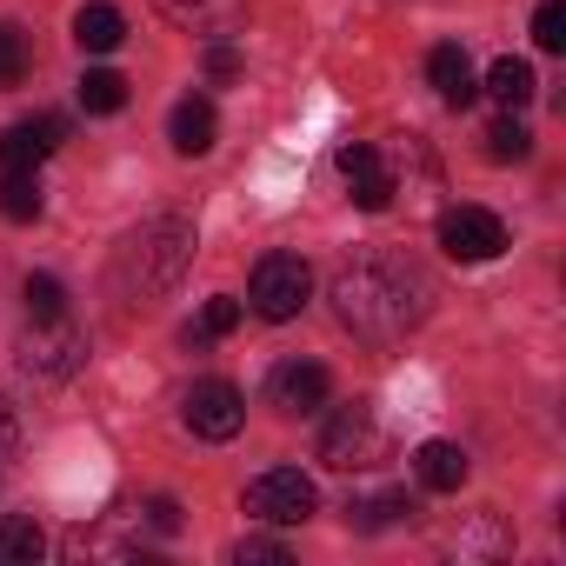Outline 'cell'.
Segmentation results:
<instances>
[{"mask_svg":"<svg viewBox=\"0 0 566 566\" xmlns=\"http://www.w3.org/2000/svg\"><path fill=\"white\" fill-rule=\"evenodd\" d=\"M427 301H433L427 273L413 260H400V253H360V260H347L334 273V314H340V327L354 340H374V347H387L407 327H420Z\"/></svg>","mask_w":566,"mask_h":566,"instance_id":"cell-1","label":"cell"},{"mask_svg":"<svg viewBox=\"0 0 566 566\" xmlns=\"http://www.w3.org/2000/svg\"><path fill=\"white\" fill-rule=\"evenodd\" d=\"M187 266H193V220L154 213V220H140V227L114 247V294H120V301L174 294Z\"/></svg>","mask_w":566,"mask_h":566,"instance_id":"cell-2","label":"cell"},{"mask_svg":"<svg viewBox=\"0 0 566 566\" xmlns=\"http://www.w3.org/2000/svg\"><path fill=\"white\" fill-rule=\"evenodd\" d=\"M314 294V266L301 253H266L253 260V280H247V307L260 321H294Z\"/></svg>","mask_w":566,"mask_h":566,"instance_id":"cell-3","label":"cell"},{"mask_svg":"<svg viewBox=\"0 0 566 566\" xmlns=\"http://www.w3.org/2000/svg\"><path fill=\"white\" fill-rule=\"evenodd\" d=\"M321 460H327L334 473H360V467H380V460H387V427L374 420L367 400H354V407H340V413L327 420Z\"/></svg>","mask_w":566,"mask_h":566,"instance_id":"cell-4","label":"cell"},{"mask_svg":"<svg viewBox=\"0 0 566 566\" xmlns=\"http://www.w3.org/2000/svg\"><path fill=\"white\" fill-rule=\"evenodd\" d=\"M247 513L260 526H301L314 513V480L301 467H266L253 486H247Z\"/></svg>","mask_w":566,"mask_h":566,"instance_id":"cell-5","label":"cell"},{"mask_svg":"<svg viewBox=\"0 0 566 566\" xmlns=\"http://www.w3.org/2000/svg\"><path fill=\"white\" fill-rule=\"evenodd\" d=\"M81 360H87V340L67 327V314L61 321H34L28 340H21V367L34 380H67V374H81Z\"/></svg>","mask_w":566,"mask_h":566,"instance_id":"cell-6","label":"cell"},{"mask_svg":"<svg viewBox=\"0 0 566 566\" xmlns=\"http://www.w3.org/2000/svg\"><path fill=\"white\" fill-rule=\"evenodd\" d=\"M440 247H447L460 266H480V260H500L506 227H500V213H486V207H447V213H440Z\"/></svg>","mask_w":566,"mask_h":566,"instance_id":"cell-7","label":"cell"},{"mask_svg":"<svg viewBox=\"0 0 566 566\" xmlns=\"http://www.w3.org/2000/svg\"><path fill=\"white\" fill-rule=\"evenodd\" d=\"M327 394H334V374H327L321 360H280V367H273V380H266V400H273L280 413H294V420L321 413V407H327Z\"/></svg>","mask_w":566,"mask_h":566,"instance_id":"cell-8","label":"cell"},{"mask_svg":"<svg viewBox=\"0 0 566 566\" xmlns=\"http://www.w3.org/2000/svg\"><path fill=\"white\" fill-rule=\"evenodd\" d=\"M187 427H193L200 440H233V433L247 427L240 387H233V380H200V387L187 394Z\"/></svg>","mask_w":566,"mask_h":566,"instance_id":"cell-9","label":"cell"},{"mask_svg":"<svg viewBox=\"0 0 566 566\" xmlns=\"http://www.w3.org/2000/svg\"><path fill=\"white\" fill-rule=\"evenodd\" d=\"M154 8H160V21H174L180 34H200V41H227L247 21V0H154Z\"/></svg>","mask_w":566,"mask_h":566,"instance_id":"cell-10","label":"cell"},{"mask_svg":"<svg viewBox=\"0 0 566 566\" xmlns=\"http://www.w3.org/2000/svg\"><path fill=\"white\" fill-rule=\"evenodd\" d=\"M340 174H347V187H354V200H360V213H387L394 207V174H387V160L367 147V140H347L340 147Z\"/></svg>","mask_w":566,"mask_h":566,"instance_id":"cell-11","label":"cell"},{"mask_svg":"<svg viewBox=\"0 0 566 566\" xmlns=\"http://www.w3.org/2000/svg\"><path fill=\"white\" fill-rule=\"evenodd\" d=\"M61 134H67V120H61V114H41V120L8 127V134H0V167H8V174H34V167L61 147Z\"/></svg>","mask_w":566,"mask_h":566,"instance_id":"cell-12","label":"cell"},{"mask_svg":"<svg viewBox=\"0 0 566 566\" xmlns=\"http://www.w3.org/2000/svg\"><path fill=\"white\" fill-rule=\"evenodd\" d=\"M167 140H174V154H187V160L213 154V140H220V114H213V101H207V94L174 101V114H167Z\"/></svg>","mask_w":566,"mask_h":566,"instance_id":"cell-13","label":"cell"},{"mask_svg":"<svg viewBox=\"0 0 566 566\" xmlns=\"http://www.w3.org/2000/svg\"><path fill=\"white\" fill-rule=\"evenodd\" d=\"M427 81H433V94H440L447 107H467V101L480 94L473 61H467V48H460V41H440V48L427 54Z\"/></svg>","mask_w":566,"mask_h":566,"instance_id":"cell-14","label":"cell"},{"mask_svg":"<svg viewBox=\"0 0 566 566\" xmlns=\"http://www.w3.org/2000/svg\"><path fill=\"white\" fill-rule=\"evenodd\" d=\"M413 473H420L427 493H460V486H467V453H460L453 440H427V447L413 453Z\"/></svg>","mask_w":566,"mask_h":566,"instance_id":"cell-15","label":"cell"},{"mask_svg":"<svg viewBox=\"0 0 566 566\" xmlns=\"http://www.w3.org/2000/svg\"><path fill=\"white\" fill-rule=\"evenodd\" d=\"M74 41H81V54H114V48L127 41V21H120V8H107V0L81 8V14H74Z\"/></svg>","mask_w":566,"mask_h":566,"instance_id":"cell-16","label":"cell"},{"mask_svg":"<svg viewBox=\"0 0 566 566\" xmlns=\"http://www.w3.org/2000/svg\"><path fill=\"white\" fill-rule=\"evenodd\" d=\"M420 506L407 500V493H367V500H354L347 506V526H360V533H387V526H407Z\"/></svg>","mask_w":566,"mask_h":566,"instance_id":"cell-17","label":"cell"},{"mask_svg":"<svg viewBox=\"0 0 566 566\" xmlns=\"http://www.w3.org/2000/svg\"><path fill=\"white\" fill-rule=\"evenodd\" d=\"M533 87H539V81H533V67H526V61H513V54L486 67V94H493L500 107H526V101H533Z\"/></svg>","mask_w":566,"mask_h":566,"instance_id":"cell-18","label":"cell"},{"mask_svg":"<svg viewBox=\"0 0 566 566\" xmlns=\"http://www.w3.org/2000/svg\"><path fill=\"white\" fill-rule=\"evenodd\" d=\"M81 107H87V114H120V107H127V81H120L114 67H87V74H81Z\"/></svg>","mask_w":566,"mask_h":566,"instance_id":"cell-19","label":"cell"},{"mask_svg":"<svg viewBox=\"0 0 566 566\" xmlns=\"http://www.w3.org/2000/svg\"><path fill=\"white\" fill-rule=\"evenodd\" d=\"M48 553V533L34 520H8L0 526V566H34Z\"/></svg>","mask_w":566,"mask_h":566,"instance_id":"cell-20","label":"cell"},{"mask_svg":"<svg viewBox=\"0 0 566 566\" xmlns=\"http://www.w3.org/2000/svg\"><path fill=\"white\" fill-rule=\"evenodd\" d=\"M0 213H8V220H41V180L34 174H8V180H0Z\"/></svg>","mask_w":566,"mask_h":566,"instance_id":"cell-21","label":"cell"},{"mask_svg":"<svg viewBox=\"0 0 566 566\" xmlns=\"http://www.w3.org/2000/svg\"><path fill=\"white\" fill-rule=\"evenodd\" d=\"M526 154H533V134H526V127L513 120V107H506V114L486 127V160H526Z\"/></svg>","mask_w":566,"mask_h":566,"instance_id":"cell-22","label":"cell"},{"mask_svg":"<svg viewBox=\"0 0 566 566\" xmlns=\"http://www.w3.org/2000/svg\"><path fill=\"white\" fill-rule=\"evenodd\" d=\"M28 321H61L67 314V287H61V280L54 273H28Z\"/></svg>","mask_w":566,"mask_h":566,"instance_id":"cell-23","label":"cell"},{"mask_svg":"<svg viewBox=\"0 0 566 566\" xmlns=\"http://www.w3.org/2000/svg\"><path fill=\"white\" fill-rule=\"evenodd\" d=\"M233 566H287L294 553H287V539H266V533H247V539H233V553H227Z\"/></svg>","mask_w":566,"mask_h":566,"instance_id":"cell-24","label":"cell"},{"mask_svg":"<svg viewBox=\"0 0 566 566\" xmlns=\"http://www.w3.org/2000/svg\"><path fill=\"white\" fill-rule=\"evenodd\" d=\"M28 81V34L14 21H0V87H21Z\"/></svg>","mask_w":566,"mask_h":566,"instance_id":"cell-25","label":"cell"},{"mask_svg":"<svg viewBox=\"0 0 566 566\" xmlns=\"http://www.w3.org/2000/svg\"><path fill=\"white\" fill-rule=\"evenodd\" d=\"M533 41H539L546 54H559V48H566V0H539V14H533Z\"/></svg>","mask_w":566,"mask_h":566,"instance_id":"cell-26","label":"cell"},{"mask_svg":"<svg viewBox=\"0 0 566 566\" xmlns=\"http://www.w3.org/2000/svg\"><path fill=\"white\" fill-rule=\"evenodd\" d=\"M233 327H240V301H227V294H220V301H207V307H200V340H227Z\"/></svg>","mask_w":566,"mask_h":566,"instance_id":"cell-27","label":"cell"},{"mask_svg":"<svg viewBox=\"0 0 566 566\" xmlns=\"http://www.w3.org/2000/svg\"><path fill=\"white\" fill-rule=\"evenodd\" d=\"M240 74V54L227 41H207V81H233Z\"/></svg>","mask_w":566,"mask_h":566,"instance_id":"cell-28","label":"cell"},{"mask_svg":"<svg viewBox=\"0 0 566 566\" xmlns=\"http://www.w3.org/2000/svg\"><path fill=\"white\" fill-rule=\"evenodd\" d=\"M14 447H21V413H14L8 400H0V460H8Z\"/></svg>","mask_w":566,"mask_h":566,"instance_id":"cell-29","label":"cell"},{"mask_svg":"<svg viewBox=\"0 0 566 566\" xmlns=\"http://www.w3.org/2000/svg\"><path fill=\"white\" fill-rule=\"evenodd\" d=\"M147 520H154L160 533H174V526H180V506H174V500L160 493V500H147Z\"/></svg>","mask_w":566,"mask_h":566,"instance_id":"cell-30","label":"cell"}]
</instances>
